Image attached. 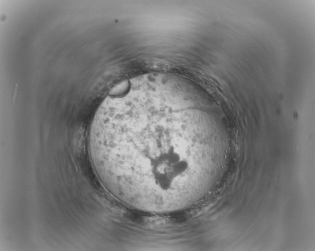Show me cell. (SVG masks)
Returning <instances> with one entry per match:
<instances>
[{
	"label": "cell",
	"instance_id": "cell-1",
	"mask_svg": "<svg viewBox=\"0 0 315 251\" xmlns=\"http://www.w3.org/2000/svg\"><path fill=\"white\" fill-rule=\"evenodd\" d=\"M184 89L163 81L130 85L110 94L92 121L89 149L105 188L128 207L168 213L202 196L207 174L204 113Z\"/></svg>",
	"mask_w": 315,
	"mask_h": 251
}]
</instances>
